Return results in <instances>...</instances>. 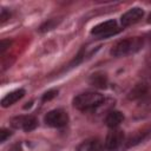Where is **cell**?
Wrapping results in <instances>:
<instances>
[{"mask_svg":"<svg viewBox=\"0 0 151 151\" xmlns=\"http://www.w3.org/2000/svg\"><path fill=\"white\" fill-rule=\"evenodd\" d=\"M104 100L105 98L103 94L98 92L88 91L76 96L73 99V106L79 111H90L100 106L104 103Z\"/></svg>","mask_w":151,"mask_h":151,"instance_id":"6da1fadb","label":"cell"},{"mask_svg":"<svg viewBox=\"0 0 151 151\" xmlns=\"http://www.w3.org/2000/svg\"><path fill=\"white\" fill-rule=\"evenodd\" d=\"M143 46V39L139 37H133V38H126V39H122L119 41H117L110 53L113 57H124L131 53L137 52L138 50H140Z\"/></svg>","mask_w":151,"mask_h":151,"instance_id":"7a4b0ae2","label":"cell"},{"mask_svg":"<svg viewBox=\"0 0 151 151\" xmlns=\"http://www.w3.org/2000/svg\"><path fill=\"white\" fill-rule=\"evenodd\" d=\"M119 31H120V28L117 26L116 20L111 19V20H106V21L100 22L97 26H94L91 31V34L97 38H109V37L117 34Z\"/></svg>","mask_w":151,"mask_h":151,"instance_id":"3957f363","label":"cell"},{"mask_svg":"<svg viewBox=\"0 0 151 151\" xmlns=\"http://www.w3.org/2000/svg\"><path fill=\"white\" fill-rule=\"evenodd\" d=\"M44 120H45L46 125H48L51 127H63V126L67 125V123H68V114L66 111H64L61 109H55V110L47 112Z\"/></svg>","mask_w":151,"mask_h":151,"instance_id":"277c9868","label":"cell"},{"mask_svg":"<svg viewBox=\"0 0 151 151\" xmlns=\"http://www.w3.org/2000/svg\"><path fill=\"white\" fill-rule=\"evenodd\" d=\"M124 142H125L124 132L122 130H118V129H112L105 138L104 147L107 151H116L122 146V144Z\"/></svg>","mask_w":151,"mask_h":151,"instance_id":"5b68a950","label":"cell"},{"mask_svg":"<svg viewBox=\"0 0 151 151\" xmlns=\"http://www.w3.org/2000/svg\"><path fill=\"white\" fill-rule=\"evenodd\" d=\"M11 125L14 129H20L25 132H29L38 126V119L34 116H18L11 119Z\"/></svg>","mask_w":151,"mask_h":151,"instance_id":"8992f818","label":"cell"},{"mask_svg":"<svg viewBox=\"0 0 151 151\" xmlns=\"http://www.w3.org/2000/svg\"><path fill=\"white\" fill-rule=\"evenodd\" d=\"M150 137H151V126L142 127L129 136V138L126 139V147H131L139 143H143Z\"/></svg>","mask_w":151,"mask_h":151,"instance_id":"52a82bcc","label":"cell"},{"mask_svg":"<svg viewBox=\"0 0 151 151\" xmlns=\"http://www.w3.org/2000/svg\"><path fill=\"white\" fill-rule=\"evenodd\" d=\"M144 15V11L140 7H133L131 9H129L127 12H125L122 18H120V22L124 27L126 26H131L134 25L136 22H138Z\"/></svg>","mask_w":151,"mask_h":151,"instance_id":"ba28073f","label":"cell"},{"mask_svg":"<svg viewBox=\"0 0 151 151\" xmlns=\"http://www.w3.org/2000/svg\"><path fill=\"white\" fill-rule=\"evenodd\" d=\"M24 96H25V90L24 88H19V90H15L13 92H9L8 94H6L1 99V106L2 107H8V106L15 104L18 100H20Z\"/></svg>","mask_w":151,"mask_h":151,"instance_id":"9c48e42d","label":"cell"},{"mask_svg":"<svg viewBox=\"0 0 151 151\" xmlns=\"http://www.w3.org/2000/svg\"><path fill=\"white\" fill-rule=\"evenodd\" d=\"M101 147V142L98 138H90L81 142L77 146V151H100Z\"/></svg>","mask_w":151,"mask_h":151,"instance_id":"30bf717a","label":"cell"},{"mask_svg":"<svg viewBox=\"0 0 151 151\" xmlns=\"http://www.w3.org/2000/svg\"><path fill=\"white\" fill-rule=\"evenodd\" d=\"M124 120V114L120 111H111L105 118V124L111 129H117Z\"/></svg>","mask_w":151,"mask_h":151,"instance_id":"8fae6325","label":"cell"},{"mask_svg":"<svg viewBox=\"0 0 151 151\" xmlns=\"http://www.w3.org/2000/svg\"><path fill=\"white\" fill-rule=\"evenodd\" d=\"M90 84L98 88H105L107 86V76L103 72H96L90 77Z\"/></svg>","mask_w":151,"mask_h":151,"instance_id":"7c38bea8","label":"cell"},{"mask_svg":"<svg viewBox=\"0 0 151 151\" xmlns=\"http://www.w3.org/2000/svg\"><path fill=\"white\" fill-rule=\"evenodd\" d=\"M57 25H58V20H55V19H51V20L46 21L45 24H42V25L40 26L39 31H40V32H47V31L53 29Z\"/></svg>","mask_w":151,"mask_h":151,"instance_id":"4fadbf2b","label":"cell"},{"mask_svg":"<svg viewBox=\"0 0 151 151\" xmlns=\"http://www.w3.org/2000/svg\"><path fill=\"white\" fill-rule=\"evenodd\" d=\"M58 96V90H48V91H46L44 94H42V101H48V100H51V99H53V98H55Z\"/></svg>","mask_w":151,"mask_h":151,"instance_id":"5bb4252c","label":"cell"},{"mask_svg":"<svg viewBox=\"0 0 151 151\" xmlns=\"http://www.w3.org/2000/svg\"><path fill=\"white\" fill-rule=\"evenodd\" d=\"M145 92V86L144 85H138L137 87H134L131 92V97L132 98H137V97H140L143 96V93Z\"/></svg>","mask_w":151,"mask_h":151,"instance_id":"9a60e30c","label":"cell"},{"mask_svg":"<svg viewBox=\"0 0 151 151\" xmlns=\"http://www.w3.org/2000/svg\"><path fill=\"white\" fill-rule=\"evenodd\" d=\"M11 134H12V132H11L9 130L1 129V130H0V142H1V143H4L8 137H11Z\"/></svg>","mask_w":151,"mask_h":151,"instance_id":"2e32d148","label":"cell"},{"mask_svg":"<svg viewBox=\"0 0 151 151\" xmlns=\"http://www.w3.org/2000/svg\"><path fill=\"white\" fill-rule=\"evenodd\" d=\"M9 17H11V13H9L6 8H2V9H1V15H0L1 22H4V21H6L7 19H9Z\"/></svg>","mask_w":151,"mask_h":151,"instance_id":"e0dca14e","label":"cell"},{"mask_svg":"<svg viewBox=\"0 0 151 151\" xmlns=\"http://www.w3.org/2000/svg\"><path fill=\"white\" fill-rule=\"evenodd\" d=\"M9 45H11V41H9V40H1V47H0L1 53H4L5 50H6L7 47H9Z\"/></svg>","mask_w":151,"mask_h":151,"instance_id":"ac0fdd59","label":"cell"},{"mask_svg":"<svg viewBox=\"0 0 151 151\" xmlns=\"http://www.w3.org/2000/svg\"><path fill=\"white\" fill-rule=\"evenodd\" d=\"M147 22H151V13H150L149 17H147Z\"/></svg>","mask_w":151,"mask_h":151,"instance_id":"d6986e66","label":"cell"}]
</instances>
